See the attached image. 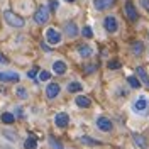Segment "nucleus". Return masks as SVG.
I'll list each match as a JSON object with an SVG mask.
<instances>
[{"label":"nucleus","mask_w":149,"mask_h":149,"mask_svg":"<svg viewBox=\"0 0 149 149\" xmlns=\"http://www.w3.org/2000/svg\"><path fill=\"white\" fill-rule=\"evenodd\" d=\"M0 81H19V74L10 71V73H2L0 71Z\"/></svg>","instance_id":"obj_12"},{"label":"nucleus","mask_w":149,"mask_h":149,"mask_svg":"<svg viewBox=\"0 0 149 149\" xmlns=\"http://www.w3.org/2000/svg\"><path fill=\"white\" fill-rule=\"evenodd\" d=\"M15 93H17L19 98H27V92H26V88H22V86H19Z\"/></svg>","instance_id":"obj_25"},{"label":"nucleus","mask_w":149,"mask_h":149,"mask_svg":"<svg viewBox=\"0 0 149 149\" xmlns=\"http://www.w3.org/2000/svg\"><path fill=\"white\" fill-rule=\"evenodd\" d=\"M103 26H105V31H109V32H117V29H119L117 19L113 15H107L105 20H103Z\"/></svg>","instance_id":"obj_6"},{"label":"nucleus","mask_w":149,"mask_h":149,"mask_svg":"<svg viewBox=\"0 0 149 149\" xmlns=\"http://www.w3.org/2000/svg\"><path fill=\"white\" fill-rule=\"evenodd\" d=\"M141 5H142L146 10H149V0H141Z\"/></svg>","instance_id":"obj_31"},{"label":"nucleus","mask_w":149,"mask_h":149,"mask_svg":"<svg viewBox=\"0 0 149 149\" xmlns=\"http://www.w3.org/2000/svg\"><path fill=\"white\" fill-rule=\"evenodd\" d=\"M34 20H36L37 24H46L47 20H49V10H47V7H39V9L36 10V14H34Z\"/></svg>","instance_id":"obj_4"},{"label":"nucleus","mask_w":149,"mask_h":149,"mask_svg":"<svg viewBox=\"0 0 149 149\" xmlns=\"http://www.w3.org/2000/svg\"><path fill=\"white\" fill-rule=\"evenodd\" d=\"M49 78H51V73H49V71H41V73H39V80H41V81H47Z\"/></svg>","instance_id":"obj_26"},{"label":"nucleus","mask_w":149,"mask_h":149,"mask_svg":"<svg viewBox=\"0 0 149 149\" xmlns=\"http://www.w3.org/2000/svg\"><path fill=\"white\" fill-rule=\"evenodd\" d=\"M107 66H109L110 70H119V68H120V63L113 59V61H109V65H107Z\"/></svg>","instance_id":"obj_28"},{"label":"nucleus","mask_w":149,"mask_h":149,"mask_svg":"<svg viewBox=\"0 0 149 149\" xmlns=\"http://www.w3.org/2000/svg\"><path fill=\"white\" fill-rule=\"evenodd\" d=\"M3 19L7 20V24H10L12 27H22V26H24V19L19 17L17 14H14V12H10V10H5V12H3Z\"/></svg>","instance_id":"obj_2"},{"label":"nucleus","mask_w":149,"mask_h":149,"mask_svg":"<svg viewBox=\"0 0 149 149\" xmlns=\"http://www.w3.org/2000/svg\"><path fill=\"white\" fill-rule=\"evenodd\" d=\"M132 110L137 115H148L149 112V100L148 97H137L132 103Z\"/></svg>","instance_id":"obj_1"},{"label":"nucleus","mask_w":149,"mask_h":149,"mask_svg":"<svg viewBox=\"0 0 149 149\" xmlns=\"http://www.w3.org/2000/svg\"><path fill=\"white\" fill-rule=\"evenodd\" d=\"M132 137H134V142H136V146H137V148H141V149H146V148H148V142H146V139H144L142 136H139V134H134Z\"/></svg>","instance_id":"obj_16"},{"label":"nucleus","mask_w":149,"mask_h":149,"mask_svg":"<svg viewBox=\"0 0 149 149\" xmlns=\"http://www.w3.org/2000/svg\"><path fill=\"white\" fill-rule=\"evenodd\" d=\"M78 53H80V56H81V58H90L93 51H92V47L88 46V44H83V46L78 47Z\"/></svg>","instance_id":"obj_15"},{"label":"nucleus","mask_w":149,"mask_h":149,"mask_svg":"<svg viewBox=\"0 0 149 149\" xmlns=\"http://www.w3.org/2000/svg\"><path fill=\"white\" fill-rule=\"evenodd\" d=\"M97 127L103 132H110L112 130V122L109 117H98L97 119Z\"/></svg>","instance_id":"obj_7"},{"label":"nucleus","mask_w":149,"mask_h":149,"mask_svg":"<svg viewBox=\"0 0 149 149\" xmlns=\"http://www.w3.org/2000/svg\"><path fill=\"white\" fill-rule=\"evenodd\" d=\"M136 71H137V78H139V80H141V81H142L144 85H148V86H149V76L146 74L144 68H141V66H139V68H137Z\"/></svg>","instance_id":"obj_17"},{"label":"nucleus","mask_w":149,"mask_h":149,"mask_svg":"<svg viewBox=\"0 0 149 149\" xmlns=\"http://www.w3.org/2000/svg\"><path fill=\"white\" fill-rule=\"evenodd\" d=\"M68 2H74V0H68Z\"/></svg>","instance_id":"obj_36"},{"label":"nucleus","mask_w":149,"mask_h":149,"mask_svg":"<svg viewBox=\"0 0 149 149\" xmlns=\"http://www.w3.org/2000/svg\"><path fill=\"white\" fill-rule=\"evenodd\" d=\"M65 32L68 37H76L78 36V27H76V24L74 22H68L65 26Z\"/></svg>","instance_id":"obj_11"},{"label":"nucleus","mask_w":149,"mask_h":149,"mask_svg":"<svg viewBox=\"0 0 149 149\" xmlns=\"http://www.w3.org/2000/svg\"><path fill=\"white\" fill-rule=\"evenodd\" d=\"M24 148L26 149H36L37 148V141H36V137H27L26 139V142H24Z\"/></svg>","instance_id":"obj_19"},{"label":"nucleus","mask_w":149,"mask_h":149,"mask_svg":"<svg viewBox=\"0 0 149 149\" xmlns=\"http://www.w3.org/2000/svg\"><path fill=\"white\" fill-rule=\"evenodd\" d=\"M3 136H5V137H9V141H17V136H15L14 132H9V130H3Z\"/></svg>","instance_id":"obj_29"},{"label":"nucleus","mask_w":149,"mask_h":149,"mask_svg":"<svg viewBox=\"0 0 149 149\" xmlns=\"http://www.w3.org/2000/svg\"><path fill=\"white\" fill-rule=\"evenodd\" d=\"M74 102H76L78 107H81V109H88V107H90V103H92V102H90V98H88V97H85V95H78Z\"/></svg>","instance_id":"obj_13"},{"label":"nucleus","mask_w":149,"mask_h":149,"mask_svg":"<svg viewBox=\"0 0 149 149\" xmlns=\"http://www.w3.org/2000/svg\"><path fill=\"white\" fill-rule=\"evenodd\" d=\"M81 34H83L85 37H92L93 32H92V27H88V26H85L83 29H81Z\"/></svg>","instance_id":"obj_27"},{"label":"nucleus","mask_w":149,"mask_h":149,"mask_svg":"<svg viewBox=\"0 0 149 149\" xmlns=\"http://www.w3.org/2000/svg\"><path fill=\"white\" fill-rule=\"evenodd\" d=\"M14 120H15L14 113H10V112H5V113H2V122H5V124H14Z\"/></svg>","instance_id":"obj_21"},{"label":"nucleus","mask_w":149,"mask_h":149,"mask_svg":"<svg viewBox=\"0 0 149 149\" xmlns=\"http://www.w3.org/2000/svg\"><path fill=\"white\" fill-rule=\"evenodd\" d=\"M81 83H78V81H71V83H68V92L70 93H76V92H81Z\"/></svg>","instance_id":"obj_18"},{"label":"nucleus","mask_w":149,"mask_h":149,"mask_svg":"<svg viewBox=\"0 0 149 149\" xmlns=\"http://www.w3.org/2000/svg\"><path fill=\"white\" fill-rule=\"evenodd\" d=\"M49 144H51V148H53V149H63L61 142H59V141H56L54 137H49Z\"/></svg>","instance_id":"obj_24"},{"label":"nucleus","mask_w":149,"mask_h":149,"mask_svg":"<svg viewBox=\"0 0 149 149\" xmlns=\"http://www.w3.org/2000/svg\"><path fill=\"white\" fill-rule=\"evenodd\" d=\"M53 71L56 74H65L66 73V65L63 61H54L53 63Z\"/></svg>","instance_id":"obj_14"},{"label":"nucleus","mask_w":149,"mask_h":149,"mask_svg":"<svg viewBox=\"0 0 149 149\" xmlns=\"http://www.w3.org/2000/svg\"><path fill=\"white\" fill-rule=\"evenodd\" d=\"M85 70H86V73H93V71H95V66L88 65V66H85Z\"/></svg>","instance_id":"obj_30"},{"label":"nucleus","mask_w":149,"mask_h":149,"mask_svg":"<svg viewBox=\"0 0 149 149\" xmlns=\"http://www.w3.org/2000/svg\"><path fill=\"white\" fill-rule=\"evenodd\" d=\"M49 3H51V10H56V9H58V0H51Z\"/></svg>","instance_id":"obj_33"},{"label":"nucleus","mask_w":149,"mask_h":149,"mask_svg":"<svg viewBox=\"0 0 149 149\" xmlns=\"http://www.w3.org/2000/svg\"><path fill=\"white\" fill-rule=\"evenodd\" d=\"M127 83L130 85V88H139L141 80L137 78V76H127Z\"/></svg>","instance_id":"obj_20"},{"label":"nucleus","mask_w":149,"mask_h":149,"mask_svg":"<svg viewBox=\"0 0 149 149\" xmlns=\"http://www.w3.org/2000/svg\"><path fill=\"white\" fill-rule=\"evenodd\" d=\"M93 5L97 10H107L113 5V0H93Z\"/></svg>","instance_id":"obj_10"},{"label":"nucleus","mask_w":149,"mask_h":149,"mask_svg":"<svg viewBox=\"0 0 149 149\" xmlns=\"http://www.w3.org/2000/svg\"><path fill=\"white\" fill-rule=\"evenodd\" d=\"M81 142H83V144H88V146H97V144H100L98 141L92 139V137H88V136H83V137H81Z\"/></svg>","instance_id":"obj_23"},{"label":"nucleus","mask_w":149,"mask_h":149,"mask_svg":"<svg viewBox=\"0 0 149 149\" xmlns=\"http://www.w3.org/2000/svg\"><path fill=\"white\" fill-rule=\"evenodd\" d=\"M46 39H47L49 44L54 46V44H59L61 42V34H59V31H56L54 27H51L46 31Z\"/></svg>","instance_id":"obj_5"},{"label":"nucleus","mask_w":149,"mask_h":149,"mask_svg":"<svg viewBox=\"0 0 149 149\" xmlns=\"http://www.w3.org/2000/svg\"><path fill=\"white\" fill-rule=\"evenodd\" d=\"M0 149H12V148H9V146H3V148H0Z\"/></svg>","instance_id":"obj_35"},{"label":"nucleus","mask_w":149,"mask_h":149,"mask_svg":"<svg viewBox=\"0 0 149 149\" xmlns=\"http://www.w3.org/2000/svg\"><path fill=\"white\" fill-rule=\"evenodd\" d=\"M54 124L58 125V127H66V125L70 124V117H68V113H65V112H59V113H56Z\"/></svg>","instance_id":"obj_8"},{"label":"nucleus","mask_w":149,"mask_h":149,"mask_svg":"<svg viewBox=\"0 0 149 149\" xmlns=\"http://www.w3.org/2000/svg\"><path fill=\"white\" fill-rule=\"evenodd\" d=\"M124 14H125V17H127L129 22H136L137 17H139L137 9L134 7V3H132V2H125V3H124Z\"/></svg>","instance_id":"obj_3"},{"label":"nucleus","mask_w":149,"mask_h":149,"mask_svg":"<svg viewBox=\"0 0 149 149\" xmlns=\"http://www.w3.org/2000/svg\"><path fill=\"white\" fill-rule=\"evenodd\" d=\"M0 63H2V65H7V63H9V59L2 54V53H0Z\"/></svg>","instance_id":"obj_32"},{"label":"nucleus","mask_w":149,"mask_h":149,"mask_svg":"<svg viewBox=\"0 0 149 149\" xmlns=\"http://www.w3.org/2000/svg\"><path fill=\"white\" fill-rule=\"evenodd\" d=\"M142 51H144V44H142V42H134V44H132V53L136 56H139Z\"/></svg>","instance_id":"obj_22"},{"label":"nucleus","mask_w":149,"mask_h":149,"mask_svg":"<svg viewBox=\"0 0 149 149\" xmlns=\"http://www.w3.org/2000/svg\"><path fill=\"white\" fill-rule=\"evenodd\" d=\"M36 73H37V70H36V68H32V70L27 73V76H29V78H34V76H36Z\"/></svg>","instance_id":"obj_34"},{"label":"nucleus","mask_w":149,"mask_h":149,"mask_svg":"<svg viewBox=\"0 0 149 149\" xmlns=\"http://www.w3.org/2000/svg\"><path fill=\"white\" fill-rule=\"evenodd\" d=\"M59 85L58 83H49L47 85V88H46V95H47V98H56L58 95H59Z\"/></svg>","instance_id":"obj_9"}]
</instances>
